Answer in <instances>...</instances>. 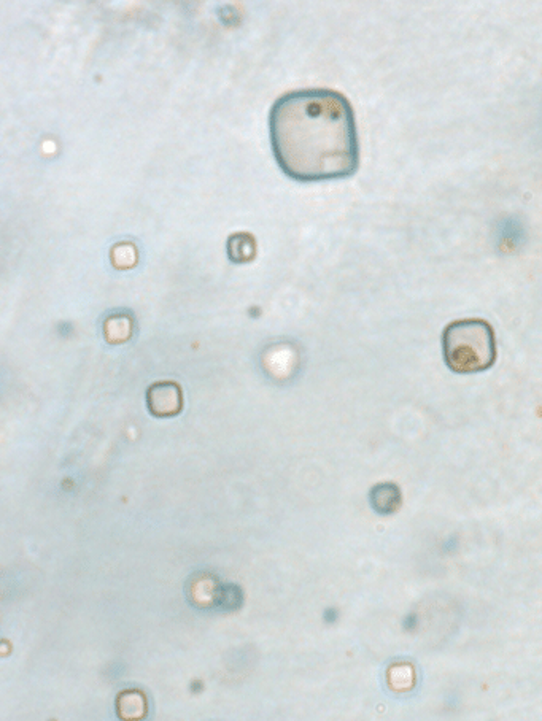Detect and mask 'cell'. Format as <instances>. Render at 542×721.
Instances as JSON below:
<instances>
[{
  "instance_id": "cell-1",
  "label": "cell",
  "mask_w": 542,
  "mask_h": 721,
  "mask_svg": "<svg viewBox=\"0 0 542 721\" xmlns=\"http://www.w3.org/2000/svg\"><path fill=\"white\" fill-rule=\"evenodd\" d=\"M269 134L275 161L295 182L342 180L360 167L355 112L334 89L283 94L269 113Z\"/></svg>"
},
{
  "instance_id": "cell-2",
  "label": "cell",
  "mask_w": 542,
  "mask_h": 721,
  "mask_svg": "<svg viewBox=\"0 0 542 721\" xmlns=\"http://www.w3.org/2000/svg\"><path fill=\"white\" fill-rule=\"evenodd\" d=\"M442 350L447 367L455 374H479L496 361L492 324L481 318L453 321L444 329Z\"/></svg>"
},
{
  "instance_id": "cell-3",
  "label": "cell",
  "mask_w": 542,
  "mask_h": 721,
  "mask_svg": "<svg viewBox=\"0 0 542 721\" xmlns=\"http://www.w3.org/2000/svg\"><path fill=\"white\" fill-rule=\"evenodd\" d=\"M148 410L155 417L167 418L179 415L183 409V394L174 382L155 383L147 393Z\"/></svg>"
},
{
  "instance_id": "cell-4",
  "label": "cell",
  "mask_w": 542,
  "mask_h": 721,
  "mask_svg": "<svg viewBox=\"0 0 542 721\" xmlns=\"http://www.w3.org/2000/svg\"><path fill=\"white\" fill-rule=\"evenodd\" d=\"M371 507L379 515H392L396 513L403 504V494L395 483H379L374 486L369 494Z\"/></svg>"
},
{
  "instance_id": "cell-5",
  "label": "cell",
  "mask_w": 542,
  "mask_h": 721,
  "mask_svg": "<svg viewBox=\"0 0 542 721\" xmlns=\"http://www.w3.org/2000/svg\"><path fill=\"white\" fill-rule=\"evenodd\" d=\"M118 715L123 720H142L147 715V699L140 691H123L118 696Z\"/></svg>"
},
{
  "instance_id": "cell-6",
  "label": "cell",
  "mask_w": 542,
  "mask_h": 721,
  "mask_svg": "<svg viewBox=\"0 0 542 721\" xmlns=\"http://www.w3.org/2000/svg\"><path fill=\"white\" fill-rule=\"evenodd\" d=\"M229 258L234 263H248L255 258L256 243L250 234H236L228 242Z\"/></svg>"
},
{
  "instance_id": "cell-7",
  "label": "cell",
  "mask_w": 542,
  "mask_h": 721,
  "mask_svg": "<svg viewBox=\"0 0 542 721\" xmlns=\"http://www.w3.org/2000/svg\"><path fill=\"white\" fill-rule=\"evenodd\" d=\"M241 601L242 594L239 588L228 587L220 591V599H218V602H220L221 606L225 607V609H236V607L241 606Z\"/></svg>"
}]
</instances>
